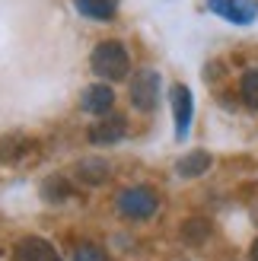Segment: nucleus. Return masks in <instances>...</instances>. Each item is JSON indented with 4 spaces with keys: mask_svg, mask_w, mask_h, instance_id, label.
<instances>
[{
    "mask_svg": "<svg viewBox=\"0 0 258 261\" xmlns=\"http://www.w3.org/2000/svg\"><path fill=\"white\" fill-rule=\"evenodd\" d=\"M89 67H93L96 76H102V80H124L127 70H131V58H127V48L121 42H115V38H109V42H99L93 48V58H89Z\"/></svg>",
    "mask_w": 258,
    "mask_h": 261,
    "instance_id": "nucleus-1",
    "label": "nucleus"
},
{
    "mask_svg": "<svg viewBox=\"0 0 258 261\" xmlns=\"http://www.w3.org/2000/svg\"><path fill=\"white\" fill-rule=\"evenodd\" d=\"M115 204H118V214L127 217V220H150L153 214L160 211L157 191L147 188V185H131V188H124Z\"/></svg>",
    "mask_w": 258,
    "mask_h": 261,
    "instance_id": "nucleus-2",
    "label": "nucleus"
},
{
    "mask_svg": "<svg viewBox=\"0 0 258 261\" xmlns=\"http://www.w3.org/2000/svg\"><path fill=\"white\" fill-rule=\"evenodd\" d=\"M131 102H134V109L140 112H153L157 109V102H160V73L157 70H137L131 76Z\"/></svg>",
    "mask_w": 258,
    "mask_h": 261,
    "instance_id": "nucleus-3",
    "label": "nucleus"
},
{
    "mask_svg": "<svg viewBox=\"0 0 258 261\" xmlns=\"http://www.w3.org/2000/svg\"><path fill=\"white\" fill-rule=\"evenodd\" d=\"M208 7L233 25H249L258 19V0H208Z\"/></svg>",
    "mask_w": 258,
    "mask_h": 261,
    "instance_id": "nucleus-4",
    "label": "nucleus"
},
{
    "mask_svg": "<svg viewBox=\"0 0 258 261\" xmlns=\"http://www.w3.org/2000/svg\"><path fill=\"white\" fill-rule=\"evenodd\" d=\"M169 99H172V115H175V137L185 140L188 130H191V118H195V99H191V89L182 86V83H175Z\"/></svg>",
    "mask_w": 258,
    "mask_h": 261,
    "instance_id": "nucleus-5",
    "label": "nucleus"
},
{
    "mask_svg": "<svg viewBox=\"0 0 258 261\" xmlns=\"http://www.w3.org/2000/svg\"><path fill=\"white\" fill-rule=\"evenodd\" d=\"M115 106V93L109 83H89L80 93V109L86 115H109Z\"/></svg>",
    "mask_w": 258,
    "mask_h": 261,
    "instance_id": "nucleus-6",
    "label": "nucleus"
},
{
    "mask_svg": "<svg viewBox=\"0 0 258 261\" xmlns=\"http://www.w3.org/2000/svg\"><path fill=\"white\" fill-rule=\"evenodd\" d=\"M124 127H127V121L121 115H112V118H102L99 124L89 127V140L96 147H112V143H118L124 137Z\"/></svg>",
    "mask_w": 258,
    "mask_h": 261,
    "instance_id": "nucleus-7",
    "label": "nucleus"
},
{
    "mask_svg": "<svg viewBox=\"0 0 258 261\" xmlns=\"http://www.w3.org/2000/svg\"><path fill=\"white\" fill-rule=\"evenodd\" d=\"M13 258H16V261H58L55 249H51L45 239H38V236H25V239L16 245Z\"/></svg>",
    "mask_w": 258,
    "mask_h": 261,
    "instance_id": "nucleus-8",
    "label": "nucleus"
},
{
    "mask_svg": "<svg viewBox=\"0 0 258 261\" xmlns=\"http://www.w3.org/2000/svg\"><path fill=\"white\" fill-rule=\"evenodd\" d=\"M73 7L80 16L86 19H99V22H106L112 19L115 13H118V0H73Z\"/></svg>",
    "mask_w": 258,
    "mask_h": 261,
    "instance_id": "nucleus-9",
    "label": "nucleus"
},
{
    "mask_svg": "<svg viewBox=\"0 0 258 261\" xmlns=\"http://www.w3.org/2000/svg\"><path fill=\"white\" fill-rule=\"evenodd\" d=\"M208 169H211V153H204V150H195V153H188L175 163V172L182 178H198V175L208 172Z\"/></svg>",
    "mask_w": 258,
    "mask_h": 261,
    "instance_id": "nucleus-10",
    "label": "nucleus"
},
{
    "mask_svg": "<svg viewBox=\"0 0 258 261\" xmlns=\"http://www.w3.org/2000/svg\"><path fill=\"white\" fill-rule=\"evenodd\" d=\"M76 175H83V181H89V185H102L109 178V163L106 160H83V163H76Z\"/></svg>",
    "mask_w": 258,
    "mask_h": 261,
    "instance_id": "nucleus-11",
    "label": "nucleus"
},
{
    "mask_svg": "<svg viewBox=\"0 0 258 261\" xmlns=\"http://www.w3.org/2000/svg\"><path fill=\"white\" fill-rule=\"evenodd\" d=\"M239 96H242V102H246L249 109H258V67H252V70L242 73V80H239Z\"/></svg>",
    "mask_w": 258,
    "mask_h": 261,
    "instance_id": "nucleus-12",
    "label": "nucleus"
},
{
    "mask_svg": "<svg viewBox=\"0 0 258 261\" xmlns=\"http://www.w3.org/2000/svg\"><path fill=\"white\" fill-rule=\"evenodd\" d=\"M73 261H109V255L99 249V245L86 242V245H76L73 249Z\"/></svg>",
    "mask_w": 258,
    "mask_h": 261,
    "instance_id": "nucleus-13",
    "label": "nucleus"
},
{
    "mask_svg": "<svg viewBox=\"0 0 258 261\" xmlns=\"http://www.w3.org/2000/svg\"><path fill=\"white\" fill-rule=\"evenodd\" d=\"M249 255H252V261H258V239L252 242V252H249Z\"/></svg>",
    "mask_w": 258,
    "mask_h": 261,
    "instance_id": "nucleus-14",
    "label": "nucleus"
},
{
    "mask_svg": "<svg viewBox=\"0 0 258 261\" xmlns=\"http://www.w3.org/2000/svg\"><path fill=\"white\" fill-rule=\"evenodd\" d=\"M58 261H61V258H58Z\"/></svg>",
    "mask_w": 258,
    "mask_h": 261,
    "instance_id": "nucleus-15",
    "label": "nucleus"
}]
</instances>
